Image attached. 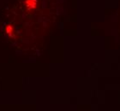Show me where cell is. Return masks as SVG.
Here are the masks:
<instances>
[{
    "label": "cell",
    "mask_w": 120,
    "mask_h": 111,
    "mask_svg": "<svg viewBox=\"0 0 120 111\" xmlns=\"http://www.w3.org/2000/svg\"><path fill=\"white\" fill-rule=\"evenodd\" d=\"M37 5V0H27L26 1V6L28 10L34 9Z\"/></svg>",
    "instance_id": "6da1fadb"
},
{
    "label": "cell",
    "mask_w": 120,
    "mask_h": 111,
    "mask_svg": "<svg viewBox=\"0 0 120 111\" xmlns=\"http://www.w3.org/2000/svg\"><path fill=\"white\" fill-rule=\"evenodd\" d=\"M12 31H13L12 26H10V25H8L7 27H6V32H7V33H9V34H10V33L12 32Z\"/></svg>",
    "instance_id": "7a4b0ae2"
}]
</instances>
